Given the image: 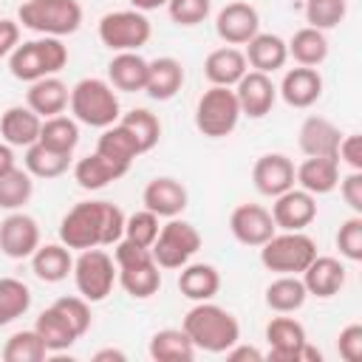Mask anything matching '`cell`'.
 <instances>
[{
	"label": "cell",
	"mask_w": 362,
	"mask_h": 362,
	"mask_svg": "<svg viewBox=\"0 0 362 362\" xmlns=\"http://www.w3.org/2000/svg\"><path fill=\"white\" fill-rule=\"evenodd\" d=\"M124 235V212L110 201H79L59 221V243L68 249L113 246Z\"/></svg>",
	"instance_id": "6da1fadb"
},
{
	"label": "cell",
	"mask_w": 362,
	"mask_h": 362,
	"mask_svg": "<svg viewBox=\"0 0 362 362\" xmlns=\"http://www.w3.org/2000/svg\"><path fill=\"white\" fill-rule=\"evenodd\" d=\"M181 328L192 339L195 351L206 354H226V348H232L240 339V322L235 320V314L215 305L212 300L195 303L184 314Z\"/></svg>",
	"instance_id": "7a4b0ae2"
},
{
	"label": "cell",
	"mask_w": 362,
	"mask_h": 362,
	"mask_svg": "<svg viewBox=\"0 0 362 362\" xmlns=\"http://www.w3.org/2000/svg\"><path fill=\"white\" fill-rule=\"evenodd\" d=\"M113 260H116V280L133 300H147V297L158 294L161 272L147 246H139V243L122 238L113 243Z\"/></svg>",
	"instance_id": "3957f363"
},
{
	"label": "cell",
	"mask_w": 362,
	"mask_h": 362,
	"mask_svg": "<svg viewBox=\"0 0 362 362\" xmlns=\"http://www.w3.org/2000/svg\"><path fill=\"white\" fill-rule=\"evenodd\" d=\"M71 116L79 122V124H88V127H110L119 122L122 116V107H119V96L113 90V85L107 79H99V76H85L79 79L74 88H71Z\"/></svg>",
	"instance_id": "277c9868"
},
{
	"label": "cell",
	"mask_w": 362,
	"mask_h": 362,
	"mask_svg": "<svg viewBox=\"0 0 362 362\" xmlns=\"http://www.w3.org/2000/svg\"><path fill=\"white\" fill-rule=\"evenodd\" d=\"M68 65V48L59 37H37L20 42L8 54V71L20 82H37L54 76Z\"/></svg>",
	"instance_id": "5b68a950"
},
{
	"label": "cell",
	"mask_w": 362,
	"mask_h": 362,
	"mask_svg": "<svg viewBox=\"0 0 362 362\" xmlns=\"http://www.w3.org/2000/svg\"><path fill=\"white\" fill-rule=\"evenodd\" d=\"M17 23L40 37H68L82 25L79 0H25L17 8Z\"/></svg>",
	"instance_id": "8992f818"
},
{
	"label": "cell",
	"mask_w": 362,
	"mask_h": 362,
	"mask_svg": "<svg viewBox=\"0 0 362 362\" xmlns=\"http://www.w3.org/2000/svg\"><path fill=\"white\" fill-rule=\"evenodd\" d=\"M317 257V243L311 235L300 232H274L260 246V263L274 274H303V269Z\"/></svg>",
	"instance_id": "52a82bcc"
},
{
	"label": "cell",
	"mask_w": 362,
	"mask_h": 362,
	"mask_svg": "<svg viewBox=\"0 0 362 362\" xmlns=\"http://www.w3.org/2000/svg\"><path fill=\"white\" fill-rule=\"evenodd\" d=\"M240 122V105L232 88L209 85L195 105V127L198 133L209 139H223L229 136Z\"/></svg>",
	"instance_id": "ba28073f"
},
{
	"label": "cell",
	"mask_w": 362,
	"mask_h": 362,
	"mask_svg": "<svg viewBox=\"0 0 362 362\" xmlns=\"http://www.w3.org/2000/svg\"><path fill=\"white\" fill-rule=\"evenodd\" d=\"M71 274H74L79 297H85L88 303H102V300H107V294L116 286V260H113V255H107L99 246L82 249L79 257L74 260Z\"/></svg>",
	"instance_id": "9c48e42d"
},
{
	"label": "cell",
	"mask_w": 362,
	"mask_h": 362,
	"mask_svg": "<svg viewBox=\"0 0 362 362\" xmlns=\"http://www.w3.org/2000/svg\"><path fill=\"white\" fill-rule=\"evenodd\" d=\"M96 31H99V42L105 48H110L113 54H119V51H139L141 45H147L153 25L144 11L119 8V11L102 14Z\"/></svg>",
	"instance_id": "30bf717a"
},
{
	"label": "cell",
	"mask_w": 362,
	"mask_h": 362,
	"mask_svg": "<svg viewBox=\"0 0 362 362\" xmlns=\"http://www.w3.org/2000/svg\"><path fill=\"white\" fill-rule=\"evenodd\" d=\"M201 243H204L201 232L189 221L170 218L158 229V238L153 240L150 252H153V260L158 263V269H181L184 263L192 260V255L201 249Z\"/></svg>",
	"instance_id": "8fae6325"
},
{
	"label": "cell",
	"mask_w": 362,
	"mask_h": 362,
	"mask_svg": "<svg viewBox=\"0 0 362 362\" xmlns=\"http://www.w3.org/2000/svg\"><path fill=\"white\" fill-rule=\"evenodd\" d=\"M37 246H40V223L31 215L14 209L0 221V252L6 257L25 260L37 252Z\"/></svg>",
	"instance_id": "7c38bea8"
},
{
	"label": "cell",
	"mask_w": 362,
	"mask_h": 362,
	"mask_svg": "<svg viewBox=\"0 0 362 362\" xmlns=\"http://www.w3.org/2000/svg\"><path fill=\"white\" fill-rule=\"evenodd\" d=\"M260 31V14L246 0H232L215 14V34L226 45H246Z\"/></svg>",
	"instance_id": "4fadbf2b"
},
{
	"label": "cell",
	"mask_w": 362,
	"mask_h": 362,
	"mask_svg": "<svg viewBox=\"0 0 362 362\" xmlns=\"http://www.w3.org/2000/svg\"><path fill=\"white\" fill-rule=\"evenodd\" d=\"M269 212H272V221L277 229L300 232L317 218V195H311L300 187H291V189L274 195V204Z\"/></svg>",
	"instance_id": "5bb4252c"
},
{
	"label": "cell",
	"mask_w": 362,
	"mask_h": 362,
	"mask_svg": "<svg viewBox=\"0 0 362 362\" xmlns=\"http://www.w3.org/2000/svg\"><path fill=\"white\" fill-rule=\"evenodd\" d=\"M232 90L238 96L240 116H249V119H263L266 113H272L277 102V85L272 82L269 74H260V71H246Z\"/></svg>",
	"instance_id": "9a60e30c"
},
{
	"label": "cell",
	"mask_w": 362,
	"mask_h": 362,
	"mask_svg": "<svg viewBox=\"0 0 362 362\" xmlns=\"http://www.w3.org/2000/svg\"><path fill=\"white\" fill-rule=\"evenodd\" d=\"M229 232H232V238L238 243L260 249L277 232V226H274L272 212L266 206H260V204H240L229 215Z\"/></svg>",
	"instance_id": "2e32d148"
},
{
	"label": "cell",
	"mask_w": 362,
	"mask_h": 362,
	"mask_svg": "<svg viewBox=\"0 0 362 362\" xmlns=\"http://www.w3.org/2000/svg\"><path fill=\"white\" fill-rule=\"evenodd\" d=\"M308 342L305 328L294 317H274L266 325V345L272 362H300V348Z\"/></svg>",
	"instance_id": "e0dca14e"
},
{
	"label": "cell",
	"mask_w": 362,
	"mask_h": 362,
	"mask_svg": "<svg viewBox=\"0 0 362 362\" xmlns=\"http://www.w3.org/2000/svg\"><path fill=\"white\" fill-rule=\"evenodd\" d=\"M252 184L260 195H280L294 187V161L283 153H263L252 167Z\"/></svg>",
	"instance_id": "ac0fdd59"
},
{
	"label": "cell",
	"mask_w": 362,
	"mask_h": 362,
	"mask_svg": "<svg viewBox=\"0 0 362 362\" xmlns=\"http://www.w3.org/2000/svg\"><path fill=\"white\" fill-rule=\"evenodd\" d=\"M187 187L178 181V178H170V175H158L153 178L144 192H141V204L144 209L156 212L158 218H178L184 209H187Z\"/></svg>",
	"instance_id": "d6986e66"
},
{
	"label": "cell",
	"mask_w": 362,
	"mask_h": 362,
	"mask_svg": "<svg viewBox=\"0 0 362 362\" xmlns=\"http://www.w3.org/2000/svg\"><path fill=\"white\" fill-rule=\"evenodd\" d=\"M308 297H320V300H328L334 294H339V288L345 286V266L337 260V257H328V255H317L300 274Z\"/></svg>",
	"instance_id": "ffe728a7"
},
{
	"label": "cell",
	"mask_w": 362,
	"mask_h": 362,
	"mask_svg": "<svg viewBox=\"0 0 362 362\" xmlns=\"http://www.w3.org/2000/svg\"><path fill=\"white\" fill-rule=\"evenodd\" d=\"M277 93L283 96V102L288 107H311L320 96H322V76L317 68H305V65H297V68H288L283 74V82L277 88Z\"/></svg>",
	"instance_id": "44dd1931"
},
{
	"label": "cell",
	"mask_w": 362,
	"mask_h": 362,
	"mask_svg": "<svg viewBox=\"0 0 362 362\" xmlns=\"http://www.w3.org/2000/svg\"><path fill=\"white\" fill-rule=\"evenodd\" d=\"M294 184L311 195H328L339 184V161L334 156H305V161L294 167Z\"/></svg>",
	"instance_id": "7402d4cb"
},
{
	"label": "cell",
	"mask_w": 362,
	"mask_h": 362,
	"mask_svg": "<svg viewBox=\"0 0 362 362\" xmlns=\"http://www.w3.org/2000/svg\"><path fill=\"white\" fill-rule=\"evenodd\" d=\"M68 99H71V88H68L57 74H54V76H42V79H37V82H28V90H25V105H28L40 119L65 113Z\"/></svg>",
	"instance_id": "603a6c76"
},
{
	"label": "cell",
	"mask_w": 362,
	"mask_h": 362,
	"mask_svg": "<svg viewBox=\"0 0 362 362\" xmlns=\"http://www.w3.org/2000/svg\"><path fill=\"white\" fill-rule=\"evenodd\" d=\"M249 71V62L243 57L240 48L235 45H223L206 54L204 59V76L209 79V85H221V88H235L238 79Z\"/></svg>",
	"instance_id": "cb8c5ba5"
},
{
	"label": "cell",
	"mask_w": 362,
	"mask_h": 362,
	"mask_svg": "<svg viewBox=\"0 0 362 362\" xmlns=\"http://www.w3.org/2000/svg\"><path fill=\"white\" fill-rule=\"evenodd\" d=\"M184 85V68L175 57H158L147 62L144 93L156 102H170Z\"/></svg>",
	"instance_id": "d4e9b609"
},
{
	"label": "cell",
	"mask_w": 362,
	"mask_h": 362,
	"mask_svg": "<svg viewBox=\"0 0 362 362\" xmlns=\"http://www.w3.org/2000/svg\"><path fill=\"white\" fill-rule=\"evenodd\" d=\"M42 119L28 105H11L0 116V136L11 147H28L40 139Z\"/></svg>",
	"instance_id": "484cf974"
},
{
	"label": "cell",
	"mask_w": 362,
	"mask_h": 362,
	"mask_svg": "<svg viewBox=\"0 0 362 362\" xmlns=\"http://www.w3.org/2000/svg\"><path fill=\"white\" fill-rule=\"evenodd\" d=\"M246 62L252 65V71H260V74H274L286 65L288 59V48H286V40L277 37V34H263L257 31L249 42H246V51H243Z\"/></svg>",
	"instance_id": "4316f807"
},
{
	"label": "cell",
	"mask_w": 362,
	"mask_h": 362,
	"mask_svg": "<svg viewBox=\"0 0 362 362\" xmlns=\"http://www.w3.org/2000/svg\"><path fill=\"white\" fill-rule=\"evenodd\" d=\"M107 82L113 85V90H122V93L144 90L147 59L139 51H119V54H113V59L107 62Z\"/></svg>",
	"instance_id": "83f0119b"
},
{
	"label": "cell",
	"mask_w": 362,
	"mask_h": 362,
	"mask_svg": "<svg viewBox=\"0 0 362 362\" xmlns=\"http://www.w3.org/2000/svg\"><path fill=\"white\" fill-rule=\"evenodd\" d=\"M300 150L305 156H334L337 158V147H339V127L334 122H328L325 116H308L300 124Z\"/></svg>",
	"instance_id": "f1b7e54d"
},
{
	"label": "cell",
	"mask_w": 362,
	"mask_h": 362,
	"mask_svg": "<svg viewBox=\"0 0 362 362\" xmlns=\"http://www.w3.org/2000/svg\"><path fill=\"white\" fill-rule=\"evenodd\" d=\"M178 291L192 303L212 300L221 291V272L212 263H184L178 272Z\"/></svg>",
	"instance_id": "f546056e"
},
{
	"label": "cell",
	"mask_w": 362,
	"mask_h": 362,
	"mask_svg": "<svg viewBox=\"0 0 362 362\" xmlns=\"http://www.w3.org/2000/svg\"><path fill=\"white\" fill-rule=\"evenodd\" d=\"M127 170H130V167H122V164H116V161H110V158H105V156H99V153L93 150L90 156H82V158L74 164V181H76L82 189L93 192V189L107 187L110 181H119Z\"/></svg>",
	"instance_id": "4dcf8cb0"
},
{
	"label": "cell",
	"mask_w": 362,
	"mask_h": 362,
	"mask_svg": "<svg viewBox=\"0 0 362 362\" xmlns=\"http://www.w3.org/2000/svg\"><path fill=\"white\" fill-rule=\"evenodd\" d=\"M31 272L42 283H62L74 272V257L65 243H40L31 255Z\"/></svg>",
	"instance_id": "1f68e13d"
},
{
	"label": "cell",
	"mask_w": 362,
	"mask_h": 362,
	"mask_svg": "<svg viewBox=\"0 0 362 362\" xmlns=\"http://www.w3.org/2000/svg\"><path fill=\"white\" fill-rule=\"evenodd\" d=\"M147 354L156 362H192L195 359V345L184 334V328H161L150 337Z\"/></svg>",
	"instance_id": "d6a6232c"
},
{
	"label": "cell",
	"mask_w": 362,
	"mask_h": 362,
	"mask_svg": "<svg viewBox=\"0 0 362 362\" xmlns=\"http://www.w3.org/2000/svg\"><path fill=\"white\" fill-rule=\"evenodd\" d=\"M286 48H288V57H291L297 65L317 68V65H322L325 57H328V37H325V31L305 25V28H297V31L291 34V40L286 42Z\"/></svg>",
	"instance_id": "836d02e7"
},
{
	"label": "cell",
	"mask_w": 362,
	"mask_h": 362,
	"mask_svg": "<svg viewBox=\"0 0 362 362\" xmlns=\"http://www.w3.org/2000/svg\"><path fill=\"white\" fill-rule=\"evenodd\" d=\"M308 291L300 274H280L266 286V305L277 314H294L305 305Z\"/></svg>",
	"instance_id": "e575fe53"
},
{
	"label": "cell",
	"mask_w": 362,
	"mask_h": 362,
	"mask_svg": "<svg viewBox=\"0 0 362 362\" xmlns=\"http://www.w3.org/2000/svg\"><path fill=\"white\" fill-rule=\"evenodd\" d=\"M34 331L40 334L42 345L48 348V354L68 351V348L79 339V334L68 325V320H65L54 305H48L45 311H40V317H37V322H34Z\"/></svg>",
	"instance_id": "d590c367"
},
{
	"label": "cell",
	"mask_w": 362,
	"mask_h": 362,
	"mask_svg": "<svg viewBox=\"0 0 362 362\" xmlns=\"http://www.w3.org/2000/svg\"><path fill=\"white\" fill-rule=\"evenodd\" d=\"M23 164L25 170L31 173V178H59L68 173L71 167V153H59V150H51L40 141L28 144L25 147V156H23Z\"/></svg>",
	"instance_id": "8d00e7d4"
},
{
	"label": "cell",
	"mask_w": 362,
	"mask_h": 362,
	"mask_svg": "<svg viewBox=\"0 0 362 362\" xmlns=\"http://www.w3.org/2000/svg\"><path fill=\"white\" fill-rule=\"evenodd\" d=\"M96 153L105 156V158H110V161H116V164H122V167H130L133 158L141 156L136 139H133L119 122L102 130V136H99V141H96Z\"/></svg>",
	"instance_id": "74e56055"
},
{
	"label": "cell",
	"mask_w": 362,
	"mask_h": 362,
	"mask_svg": "<svg viewBox=\"0 0 362 362\" xmlns=\"http://www.w3.org/2000/svg\"><path fill=\"white\" fill-rule=\"evenodd\" d=\"M37 141L51 147V150H59V153H74L79 144V122L74 116H65V113L48 116V119H42Z\"/></svg>",
	"instance_id": "f35d334b"
},
{
	"label": "cell",
	"mask_w": 362,
	"mask_h": 362,
	"mask_svg": "<svg viewBox=\"0 0 362 362\" xmlns=\"http://www.w3.org/2000/svg\"><path fill=\"white\" fill-rule=\"evenodd\" d=\"M119 124L136 139V144H139L141 153H150L158 144V139H161V122L147 107H133V110L122 113L119 116Z\"/></svg>",
	"instance_id": "ab89813d"
},
{
	"label": "cell",
	"mask_w": 362,
	"mask_h": 362,
	"mask_svg": "<svg viewBox=\"0 0 362 362\" xmlns=\"http://www.w3.org/2000/svg\"><path fill=\"white\" fill-rule=\"evenodd\" d=\"M34 195V181L25 167H14L0 175V209L14 212L23 209Z\"/></svg>",
	"instance_id": "60d3db41"
},
{
	"label": "cell",
	"mask_w": 362,
	"mask_h": 362,
	"mask_svg": "<svg viewBox=\"0 0 362 362\" xmlns=\"http://www.w3.org/2000/svg\"><path fill=\"white\" fill-rule=\"evenodd\" d=\"M31 308V288L17 277H0V328Z\"/></svg>",
	"instance_id": "b9f144b4"
},
{
	"label": "cell",
	"mask_w": 362,
	"mask_h": 362,
	"mask_svg": "<svg viewBox=\"0 0 362 362\" xmlns=\"http://www.w3.org/2000/svg\"><path fill=\"white\" fill-rule=\"evenodd\" d=\"M0 356H3V362H42L48 356V348L42 345L40 334L34 328H28V331H14L6 339Z\"/></svg>",
	"instance_id": "7bdbcfd3"
},
{
	"label": "cell",
	"mask_w": 362,
	"mask_h": 362,
	"mask_svg": "<svg viewBox=\"0 0 362 362\" xmlns=\"http://www.w3.org/2000/svg\"><path fill=\"white\" fill-rule=\"evenodd\" d=\"M348 14V0H305V23L311 28H337Z\"/></svg>",
	"instance_id": "ee69618b"
},
{
	"label": "cell",
	"mask_w": 362,
	"mask_h": 362,
	"mask_svg": "<svg viewBox=\"0 0 362 362\" xmlns=\"http://www.w3.org/2000/svg\"><path fill=\"white\" fill-rule=\"evenodd\" d=\"M158 229H161L158 215L150 212V209H139V212H133V215L124 218V235L122 238H127V240L150 249L153 240L158 238Z\"/></svg>",
	"instance_id": "f6af8a7d"
},
{
	"label": "cell",
	"mask_w": 362,
	"mask_h": 362,
	"mask_svg": "<svg viewBox=\"0 0 362 362\" xmlns=\"http://www.w3.org/2000/svg\"><path fill=\"white\" fill-rule=\"evenodd\" d=\"M337 249L345 260L359 263L362 260V215H351L337 229Z\"/></svg>",
	"instance_id": "bcb514c9"
},
{
	"label": "cell",
	"mask_w": 362,
	"mask_h": 362,
	"mask_svg": "<svg viewBox=\"0 0 362 362\" xmlns=\"http://www.w3.org/2000/svg\"><path fill=\"white\" fill-rule=\"evenodd\" d=\"M54 308L68 320V325L79 334V337H85L88 334V328H90V303L85 300V297H79V294H71V297H59L57 303H54Z\"/></svg>",
	"instance_id": "7dc6e473"
},
{
	"label": "cell",
	"mask_w": 362,
	"mask_h": 362,
	"mask_svg": "<svg viewBox=\"0 0 362 362\" xmlns=\"http://www.w3.org/2000/svg\"><path fill=\"white\" fill-rule=\"evenodd\" d=\"M167 11H170V20L178 23V25H198L209 17L212 11V0H170L167 3Z\"/></svg>",
	"instance_id": "c3c4849f"
},
{
	"label": "cell",
	"mask_w": 362,
	"mask_h": 362,
	"mask_svg": "<svg viewBox=\"0 0 362 362\" xmlns=\"http://www.w3.org/2000/svg\"><path fill=\"white\" fill-rule=\"evenodd\" d=\"M337 351L345 362H359L362 359V325L359 322H351L339 331L337 337Z\"/></svg>",
	"instance_id": "681fc988"
},
{
	"label": "cell",
	"mask_w": 362,
	"mask_h": 362,
	"mask_svg": "<svg viewBox=\"0 0 362 362\" xmlns=\"http://www.w3.org/2000/svg\"><path fill=\"white\" fill-rule=\"evenodd\" d=\"M339 195L351 206L354 215H362V170H351L345 178H339Z\"/></svg>",
	"instance_id": "f907efd6"
},
{
	"label": "cell",
	"mask_w": 362,
	"mask_h": 362,
	"mask_svg": "<svg viewBox=\"0 0 362 362\" xmlns=\"http://www.w3.org/2000/svg\"><path fill=\"white\" fill-rule=\"evenodd\" d=\"M337 161L348 164L351 170H362V136L359 133H348V136L339 139Z\"/></svg>",
	"instance_id": "816d5d0a"
},
{
	"label": "cell",
	"mask_w": 362,
	"mask_h": 362,
	"mask_svg": "<svg viewBox=\"0 0 362 362\" xmlns=\"http://www.w3.org/2000/svg\"><path fill=\"white\" fill-rule=\"evenodd\" d=\"M20 45V23L0 17V57H8Z\"/></svg>",
	"instance_id": "f5cc1de1"
},
{
	"label": "cell",
	"mask_w": 362,
	"mask_h": 362,
	"mask_svg": "<svg viewBox=\"0 0 362 362\" xmlns=\"http://www.w3.org/2000/svg\"><path fill=\"white\" fill-rule=\"evenodd\" d=\"M226 359H232V362H260V359H263V354H260L257 348L243 345V342L238 339L232 348H226Z\"/></svg>",
	"instance_id": "db71d44e"
},
{
	"label": "cell",
	"mask_w": 362,
	"mask_h": 362,
	"mask_svg": "<svg viewBox=\"0 0 362 362\" xmlns=\"http://www.w3.org/2000/svg\"><path fill=\"white\" fill-rule=\"evenodd\" d=\"M127 356H124V351H119V348H102V351H96L93 354V362H124Z\"/></svg>",
	"instance_id": "11a10c76"
},
{
	"label": "cell",
	"mask_w": 362,
	"mask_h": 362,
	"mask_svg": "<svg viewBox=\"0 0 362 362\" xmlns=\"http://www.w3.org/2000/svg\"><path fill=\"white\" fill-rule=\"evenodd\" d=\"M14 167H17V164H14V150H11V144L0 141V175L8 173V170H14Z\"/></svg>",
	"instance_id": "9f6ffc18"
},
{
	"label": "cell",
	"mask_w": 362,
	"mask_h": 362,
	"mask_svg": "<svg viewBox=\"0 0 362 362\" xmlns=\"http://www.w3.org/2000/svg\"><path fill=\"white\" fill-rule=\"evenodd\" d=\"M130 3V8H136V11H156V8H161V6H167L170 0H127Z\"/></svg>",
	"instance_id": "6f0895ef"
}]
</instances>
